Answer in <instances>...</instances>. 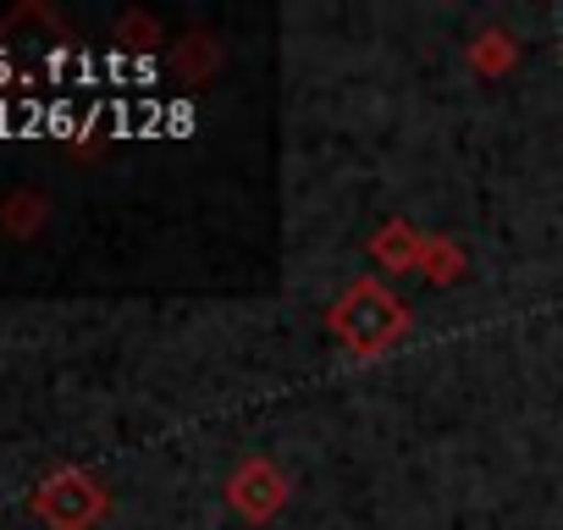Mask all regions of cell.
<instances>
[{
  "mask_svg": "<svg viewBox=\"0 0 563 530\" xmlns=\"http://www.w3.org/2000/svg\"><path fill=\"white\" fill-rule=\"evenodd\" d=\"M100 508H106V486L95 475H84V470H62V475H51L34 492V514L51 530H84V525L100 519Z\"/></svg>",
  "mask_w": 563,
  "mask_h": 530,
  "instance_id": "obj_1",
  "label": "cell"
},
{
  "mask_svg": "<svg viewBox=\"0 0 563 530\" xmlns=\"http://www.w3.org/2000/svg\"><path fill=\"white\" fill-rule=\"evenodd\" d=\"M227 492H232V503H238L249 519H271V514H276V503L288 497V486H282V475H276L265 459H249V464L232 475V486H227Z\"/></svg>",
  "mask_w": 563,
  "mask_h": 530,
  "instance_id": "obj_2",
  "label": "cell"
},
{
  "mask_svg": "<svg viewBox=\"0 0 563 530\" xmlns=\"http://www.w3.org/2000/svg\"><path fill=\"white\" fill-rule=\"evenodd\" d=\"M34 216H40L34 199H12V205H7V227H12V232H34Z\"/></svg>",
  "mask_w": 563,
  "mask_h": 530,
  "instance_id": "obj_3",
  "label": "cell"
}]
</instances>
